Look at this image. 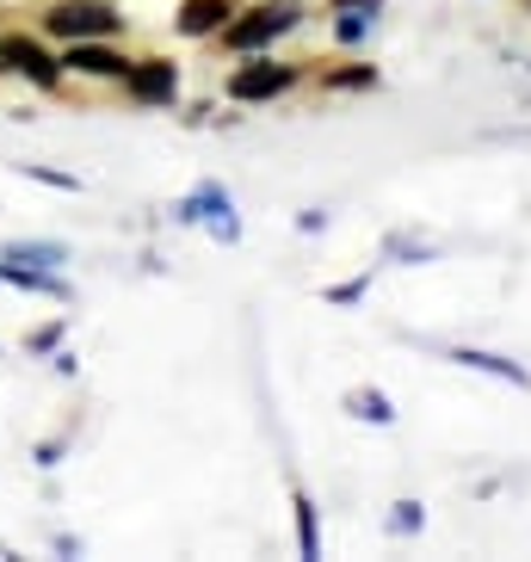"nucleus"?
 <instances>
[{
  "instance_id": "nucleus-1",
  "label": "nucleus",
  "mask_w": 531,
  "mask_h": 562,
  "mask_svg": "<svg viewBox=\"0 0 531 562\" xmlns=\"http://www.w3.org/2000/svg\"><path fill=\"white\" fill-rule=\"evenodd\" d=\"M291 25H297V0H266V7H253L248 19L229 25V50H260L279 32H291Z\"/></svg>"
},
{
  "instance_id": "nucleus-2",
  "label": "nucleus",
  "mask_w": 531,
  "mask_h": 562,
  "mask_svg": "<svg viewBox=\"0 0 531 562\" xmlns=\"http://www.w3.org/2000/svg\"><path fill=\"white\" fill-rule=\"evenodd\" d=\"M50 32L56 37H112L117 13L100 7V0H63V7H50Z\"/></svg>"
},
{
  "instance_id": "nucleus-3",
  "label": "nucleus",
  "mask_w": 531,
  "mask_h": 562,
  "mask_svg": "<svg viewBox=\"0 0 531 562\" xmlns=\"http://www.w3.org/2000/svg\"><path fill=\"white\" fill-rule=\"evenodd\" d=\"M291 81H297V75H291L284 63H248L229 81V100H272V93H284Z\"/></svg>"
},
{
  "instance_id": "nucleus-4",
  "label": "nucleus",
  "mask_w": 531,
  "mask_h": 562,
  "mask_svg": "<svg viewBox=\"0 0 531 562\" xmlns=\"http://www.w3.org/2000/svg\"><path fill=\"white\" fill-rule=\"evenodd\" d=\"M0 284L32 291V297H68V284L56 279L50 266H25V260H0Z\"/></svg>"
},
{
  "instance_id": "nucleus-5",
  "label": "nucleus",
  "mask_w": 531,
  "mask_h": 562,
  "mask_svg": "<svg viewBox=\"0 0 531 562\" xmlns=\"http://www.w3.org/2000/svg\"><path fill=\"white\" fill-rule=\"evenodd\" d=\"M0 56H7V63H13L19 75H32L37 87H56V75H63V68H56L50 56L37 50L32 37H7V44H0Z\"/></svg>"
},
{
  "instance_id": "nucleus-6",
  "label": "nucleus",
  "mask_w": 531,
  "mask_h": 562,
  "mask_svg": "<svg viewBox=\"0 0 531 562\" xmlns=\"http://www.w3.org/2000/svg\"><path fill=\"white\" fill-rule=\"evenodd\" d=\"M131 100H143V105L173 100V63H143V68L131 63Z\"/></svg>"
},
{
  "instance_id": "nucleus-7",
  "label": "nucleus",
  "mask_w": 531,
  "mask_h": 562,
  "mask_svg": "<svg viewBox=\"0 0 531 562\" xmlns=\"http://www.w3.org/2000/svg\"><path fill=\"white\" fill-rule=\"evenodd\" d=\"M68 68H81V75H131V63H124V56H112L105 44H87V37H75Z\"/></svg>"
},
{
  "instance_id": "nucleus-8",
  "label": "nucleus",
  "mask_w": 531,
  "mask_h": 562,
  "mask_svg": "<svg viewBox=\"0 0 531 562\" xmlns=\"http://www.w3.org/2000/svg\"><path fill=\"white\" fill-rule=\"evenodd\" d=\"M229 19V0H185L180 7V32L185 37H204V32H216Z\"/></svg>"
},
{
  "instance_id": "nucleus-9",
  "label": "nucleus",
  "mask_w": 531,
  "mask_h": 562,
  "mask_svg": "<svg viewBox=\"0 0 531 562\" xmlns=\"http://www.w3.org/2000/svg\"><path fill=\"white\" fill-rule=\"evenodd\" d=\"M0 260H25V266H50V272H56V266L68 260V248H63V241H13Z\"/></svg>"
},
{
  "instance_id": "nucleus-10",
  "label": "nucleus",
  "mask_w": 531,
  "mask_h": 562,
  "mask_svg": "<svg viewBox=\"0 0 531 562\" xmlns=\"http://www.w3.org/2000/svg\"><path fill=\"white\" fill-rule=\"evenodd\" d=\"M347 414H359V420H377V427H389V420H396V408H389V396H383V390H352V396H347Z\"/></svg>"
},
{
  "instance_id": "nucleus-11",
  "label": "nucleus",
  "mask_w": 531,
  "mask_h": 562,
  "mask_svg": "<svg viewBox=\"0 0 531 562\" xmlns=\"http://www.w3.org/2000/svg\"><path fill=\"white\" fill-rule=\"evenodd\" d=\"M457 364H476V371H495V378H507V383H526V371L519 364H507V359H495V352H451Z\"/></svg>"
},
{
  "instance_id": "nucleus-12",
  "label": "nucleus",
  "mask_w": 531,
  "mask_h": 562,
  "mask_svg": "<svg viewBox=\"0 0 531 562\" xmlns=\"http://www.w3.org/2000/svg\"><path fill=\"white\" fill-rule=\"evenodd\" d=\"M297 544H303V557H316V507L309 501H297Z\"/></svg>"
},
{
  "instance_id": "nucleus-13",
  "label": "nucleus",
  "mask_w": 531,
  "mask_h": 562,
  "mask_svg": "<svg viewBox=\"0 0 531 562\" xmlns=\"http://www.w3.org/2000/svg\"><path fill=\"white\" fill-rule=\"evenodd\" d=\"M377 81V68H340V75H328V87H371Z\"/></svg>"
},
{
  "instance_id": "nucleus-14",
  "label": "nucleus",
  "mask_w": 531,
  "mask_h": 562,
  "mask_svg": "<svg viewBox=\"0 0 531 562\" xmlns=\"http://www.w3.org/2000/svg\"><path fill=\"white\" fill-rule=\"evenodd\" d=\"M32 180H44V186H63V192H75V180H68V173H50V167H32Z\"/></svg>"
},
{
  "instance_id": "nucleus-15",
  "label": "nucleus",
  "mask_w": 531,
  "mask_h": 562,
  "mask_svg": "<svg viewBox=\"0 0 531 562\" xmlns=\"http://www.w3.org/2000/svg\"><path fill=\"white\" fill-rule=\"evenodd\" d=\"M420 526V513H415V501H402V513H396V531H415Z\"/></svg>"
},
{
  "instance_id": "nucleus-16",
  "label": "nucleus",
  "mask_w": 531,
  "mask_h": 562,
  "mask_svg": "<svg viewBox=\"0 0 531 562\" xmlns=\"http://www.w3.org/2000/svg\"><path fill=\"white\" fill-rule=\"evenodd\" d=\"M334 7H340V13H377L383 0H334Z\"/></svg>"
},
{
  "instance_id": "nucleus-17",
  "label": "nucleus",
  "mask_w": 531,
  "mask_h": 562,
  "mask_svg": "<svg viewBox=\"0 0 531 562\" xmlns=\"http://www.w3.org/2000/svg\"><path fill=\"white\" fill-rule=\"evenodd\" d=\"M56 340H63V328H44V334H32V352H50Z\"/></svg>"
}]
</instances>
